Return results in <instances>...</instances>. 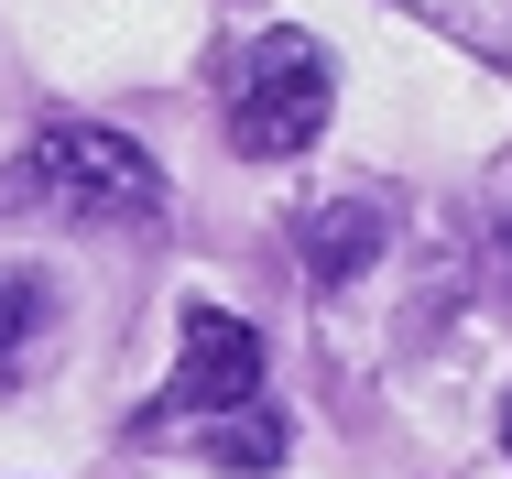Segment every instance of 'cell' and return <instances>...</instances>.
Listing matches in <instances>:
<instances>
[{
    "label": "cell",
    "mask_w": 512,
    "mask_h": 479,
    "mask_svg": "<svg viewBox=\"0 0 512 479\" xmlns=\"http://www.w3.org/2000/svg\"><path fill=\"white\" fill-rule=\"evenodd\" d=\"M22 186L66 218H88V229H153L164 218V164L109 120H44L33 153H22Z\"/></svg>",
    "instance_id": "2"
},
{
    "label": "cell",
    "mask_w": 512,
    "mask_h": 479,
    "mask_svg": "<svg viewBox=\"0 0 512 479\" xmlns=\"http://www.w3.org/2000/svg\"><path fill=\"white\" fill-rule=\"evenodd\" d=\"M131 436H142V447L197 436L207 458H229V469H284V414L262 403V338H251V316L186 305L175 382L142 403V425H131Z\"/></svg>",
    "instance_id": "1"
},
{
    "label": "cell",
    "mask_w": 512,
    "mask_h": 479,
    "mask_svg": "<svg viewBox=\"0 0 512 479\" xmlns=\"http://www.w3.org/2000/svg\"><path fill=\"white\" fill-rule=\"evenodd\" d=\"M44 338H55V294H44V273H33V262H0V392L33 382Z\"/></svg>",
    "instance_id": "5"
},
{
    "label": "cell",
    "mask_w": 512,
    "mask_h": 479,
    "mask_svg": "<svg viewBox=\"0 0 512 479\" xmlns=\"http://www.w3.org/2000/svg\"><path fill=\"white\" fill-rule=\"evenodd\" d=\"M338 109V55L316 33H262L240 88H229V153L240 164H295Z\"/></svg>",
    "instance_id": "3"
},
{
    "label": "cell",
    "mask_w": 512,
    "mask_h": 479,
    "mask_svg": "<svg viewBox=\"0 0 512 479\" xmlns=\"http://www.w3.org/2000/svg\"><path fill=\"white\" fill-rule=\"evenodd\" d=\"M502 458H512V392H502Z\"/></svg>",
    "instance_id": "7"
},
{
    "label": "cell",
    "mask_w": 512,
    "mask_h": 479,
    "mask_svg": "<svg viewBox=\"0 0 512 479\" xmlns=\"http://www.w3.org/2000/svg\"><path fill=\"white\" fill-rule=\"evenodd\" d=\"M295 251H306V273H316V284L338 294V284H360V273L393 251V218H382V196H338V207H306Z\"/></svg>",
    "instance_id": "4"
},
{
    "label": "cell",
    "mask_w": 512,
    "mask_h": 479,
    "mask_svg": "<svg viewBox=\"0 0 512 479\" xmlns=\"http://www.w3.org/2000/svg\"><path fill=\"white\" fill-rule=\"evenodd\" d=\"M414 22H436V33H458L469 55H491L512 77V0H404Z\"/></svg>",
    "instance_id": "6"
}]
</instances>
